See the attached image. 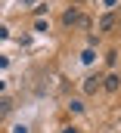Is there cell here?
<instances>
[{
    "instance_id": "obj_8",
    "label": "cell",
    "mask_w": 121,
    "mask_h": 133,
    "mask_svg": "<svg viewBox=\"0 0 121 133\" xmlns=\"http://www.w3.org/2000/svg\"><path fill=\"white\" fill-rule=\"evenodd\" d=\"M13 133H28V127H25V124H19V127H16Z\"/></svg>"
},
{
    "instance_id": "obj_2",
    "label": "cell",
    "mask_w": 121,
    "mask_h": 133,
    "mask_svg": "<svg viewBox=\"0 0 121 133\" xmlns=\"http://www.w3.org/2000/svg\"><path fill=\"white\" fill-rule=\"evenodd\" d=\"M99 87H102V77H96V74L84 77V93H96Z\"/></svg>"
},
{
    "instance_id": "obj_7",
    "label": "cell",
    "mask_w": 121,
    "mask_h": 133,
    "mask_svg": "<svg viewBox=\"0 0 121 133\" xmlns=\"http://www.w3.org/2000/svg\"><path fill=\"white\" fill-rule=\"evenodd\" d=\"M71 111H84V105H81V99H71V105H68Z\"/></svg>"
},
{
    "instance_id": "obj_6",
    "label": "cell",
    "mask_w": 121,
    "mask_h": 133,
    "mask_svg": "<svg viewBox=\"0 0 121 133\" xmlns=\"http://www.w3.org/2000/svg\"><path fill=\"white\" fill-rule=\"evenodd\" d=\"M93 59H96V53H93V50H84V56H81V62H87V65H90Z\"/></svg>"
},
{
    "instance_id": "obj_1",
    "label": "cell",
    "mask_w": 121,
    "mask_h": 133,
    "mask_svg": "<svg viewBox=\"0 0 121 133\" xmlns=\"http://www.w3.org/2000/svg\"><path fill=\"white\" fill-rule=\"evenodd\" d=\"M62 22H65V25H87V19H84V16H81V12L75 9V6H71V9H65Z\"/></svg>"
},
{
    "instance_id": "obj_10",
    "label": "cell",
    "mask_w": 121,
    "mask_h": 133,
    "mask_svg": "<svg viewBox=\"0 0 121 133\" xmlns=\"http://www.w3.org/2000/svg\"><path fill=\"white\" fill-rule=\"evenodd\" d=\"M25 3H31V0H25Z\"/></svg>"
},
{
    "instance_id": "obj_5",
    "label": "cell",
    "mask_w": 121,
    "mask_h": 133,
    "mask_svg": "<svg viewBox=\"0 0 121 133\" xmlns=\"http://www.w3.org/2000/svg\"><path fill=\"white\" fill-rule=\"evenodd\" d=\"M9 108H13V102H9V99H0V118L9 115Z\"/></svg>"
},
{
    "instance_id": "obj_4",
    "label": "cell",
    "mask_w": 121,
    "mask_h": 133,
    "mask_svg": "<svg viewBox=\"0 0 121 133\" xmlns=\"http://www.w3.org/2000/svg\"><path fill=\"white\" fill-rule=\"evenodd\" d=\"M112 25H115V16H112V12H106V16L99 19V31H109Z\"/></svg>"
},
{
    "instance_id": "obj_9",
    "label": "cell",
    "mask_w": 121,
    "mask_h": 133,
    "mask_svg": "<svg viewBox=\"0 0 121 133\" xmlns=\"http://www.w3.org/2000/svg\"><path fill=\"white\" fill-rule=\"evenodd\" d=\"M62 133H78V127H65V130H62Z\"/></svg>"
},
{
    "instance_id": "obj_3",
    "label": "cell",
    "mask_w": 121,
    "mask_h": 133,
    "mask_svg": "<svg viewBox=\"0 0 121 133\" xmlns=\"http://www.w3.org/2000/svg\"><path fill=\"white\" fill-rule=\"evenodd\" d=\"M102 87L115 93V90H118V87H121V74H109V77H102Z\"/></svg>"
}]
</instances>
